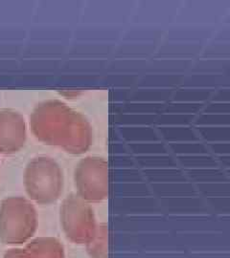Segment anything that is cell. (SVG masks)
<instances>
[{"mask_svg": "<svg viewBox=\"0 0 230 258\" xmlns=\"http://www.w3.org/2000/svg\"><path fill=\"white\" fill-rule=\"evenodd\" d=\"M25 249L32 258H65V247L58 238L40 236L27 242Z\"/></svg>", "mask_w": 230, "mask_h": 258, "instance_id": "52a82bcc", "label": "cell"}, {"mask_svg": "<svg viewBox=\"0 0 230 258\" xmlns=\"http://www.w3.org/2000/svg\"><path fill=\"white\" fill-rule=\"evenodd\" d=\"M38 224L37 212L31 200L10 196L0 203V242L21 245L35 235Z\"/></svg>", "mask_w": 230, "mask_h": 258, "instance_id": "3957f363", "label": "cell"}, {"mask_svg": "<svg viewBox=\"0 0 230 258\" xmlns=\"http://www.w3.org/2000/svg\"><path fill=\"white\" fill-rule=\"evenodd\" d=\"M23 184L29 200L40 206H49L56 203L64 191L63 169L51 157H35L25 166Z\"/></svg>", "mask_w": 230, "mask_h": 258, "instance_id": "7a4b0ae2", "label": "cell"}, {"mask_svg": "<svg viewBox=\"0 0 230 258\" xmlns=\"http://www.w3.org/2000/svg\"><path fill=\"white\" fill-rule=\"evenodd\" d=\"M60 221L66 238L84 245L90 239L98 224L90 205L77 194L67 195L60 208Z\"/></svg>", "mask_w": 230, "mask_h": 258, "instance_id": "277c9868", "label": "cell"}, {"mask_svg": "<svg viewBox=\"0 0 230 258\" xmlns=\"http://www.w3.org/2000/svg\"><path fill=\"white\" fill-rule=\"evenodd\" d=\"M90 258H109V230L107 224H98L93 235L85 244Z\"/></svg>", "mask_w": 230, "mask_h": 258, "instance_id": "ba28073f", "label": "cell"}, {"mask_svg": "<svg viewBox=\"0 0 230 258\" xmlns=\"http://www.w3.org/2000/svg\"><path fill=\"white\" fill-rule=\"evenodd\" d=\"M29 125L37 141L69 154L81 155L91 147L89 121L60 100L39 102L31 113Z\"/></svg>", "mask_w": 230, "mask_h": 258, "instance_id": "6da1fadb", "label": "cell"}, {"mask_svg": "<svg viewBox=\"0 0 230 258\" xmlns=\"http://www.w3.org/2000/svg\"><path fill=\"white\" fill-rule=\"evenodd\" d=\"M2 258H32L27 250L21 248H13L4 253Z\"/></svg>", "mask_w": 230, "mask_h": 258, "instance_id": "9c48e42d", "label": "cell"}, {"mask_svg": "<svg viewBox=\"0 0 230 258\" xmlns=\"http://www.w3.org/2000/svg\"><path fill=\"white\" fill-rule=\"evenodd\" d=\"M77 194L88 204L100 203L109 197V164L101 157L82 159L74 171Z\"/></svg>", "mask_w": 230, "mask_h": 258, "instance_id": "5b68a950", "label": "cell"}, {"mask_svg": "<svg viewBox=\"0 0 230 258\" xmlns=\"http://www.w3.org/2000/svg\"><path fill=\"white\" fill-rule=\"evenodd\" d=\"M27 140V123L24 117L14 109H0V154L19 152Z\"/></svg>", "mask_w": 230, "mask_h": 258, "instance_id": "8992f818", "label": "cell"}]
</instances>
